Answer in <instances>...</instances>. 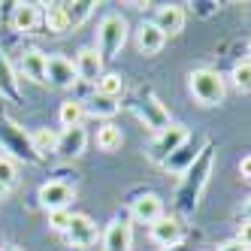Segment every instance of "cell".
<instances>
[{
	"label": "cell",
	"instance_id": "1",
	"mask_svg": "<svg viewBox=\"0 0 251 251\" xmlns=\"http://www.w3.org/2000/svg\"><path fill=\"white\" fill-rule=\"evenodd\" d=\"M212 146L206 142L200 157L194 160V164L185 170V178H182V185H178V194H176V206L182 209V212H194L197 209V200H200V194L209 182V173H212Z\"/></svg>",
	"mask_w": 251,
	"mask_h": 251
},
{
	"label": "cell",
	"instance_id": "2",
	"mask_svg": "<svg viewBox=\"0 0 251 251\" xmlns=\"http://www.w3.org/2000/svg\"><path fill=\"white\" fill-rule=\"evenodd\" d=\"M124 43H127V19L121 12H106L97 25V46L94 49L100 51L103 61H109V58H118Z\"/></svg>",
	"mask_w": 251,
	"mask_h": 251
},
{
	"label": "cell",
	"instance_id": "3",
	"mask_svg": "<svg viewBox=\"0 0 251 251\" xmlns=\"http://www.w3.org/2000/svg\"><path fill=\"white\" fill-rule=\"evenodd\" d=\"M188 88H191L194 100L200 106H218L224 100V94H227L224 76L218 73V70H209V67L194 70V73L188 76Z\"/></svg>",
	"mask_w": 251,
	"mask_h": 251
},
{
	"label": "cell",
	"instance_id": "4",
	"mask_svg": "<svg viewBox=\"0 0 251 251\" xmlns=\"http://www.w3.org/2000/svg\"><path fill=\"white\" fill-rule=\"evenodd\" d=\"M188 139H191L188 127H185V124H178V121H173L167 130L154 133L151 146H149V160H154V164H164V160H167L178 146H185Z\"/></svg>",
	"mask_w": 251,
	"mask_h": 251
},
{
	"label": "cell",
	"instance_id": "5",
	"mask_svg": "<svg viewBox=\"0 0 251 251\" xmlns=\"http://www.w3.org/2000/svg\"><path fill=\"white\" fill-rule=\"evenodd\" d=\"M136 115H139V121L146 124L149 130H154V133H160V130H167L170 127V112H167V106L160 103L154 94H146V97H139L136 100Z\"/></svg>",
	"mask_w": 251,
	"mask_h": 251
},
{
	"label": "cell",
	"instance_id": "6",
	"mask_svg": "<svg viewBox=\"0 0 251 251\" xmlns=\"http://www.w3.org/2000/svg\"><path fill=\"white\" fill-rule=\"evenodd\" d=\"M37 197H40V206L46 212H55V209H70V200H76V191L67 182H61V178H55V182L40 185Z\"/></svg>",
	"mask_w": 251,
	"mask_h": 251
},
{
	"label": "cell",
	"instance_id": "7",
	"mask_svg": "<svg viewBox=\"0 0 251 251\" xmlns=\"http://www.w3.org/2000/svg\"><path fill=\"white\" fill-rule=\"evenodd\" d=\"M67 242L73 245V248H91L94 242H97V224L88 218V215H82V212H73V221H70V227H67Z\"/></svg>",
	"mask_w": 251,
	"mask_h": 251
},
{
	"label": "cell",
	"instance_id": "8",
	"mask_svg": "<svg viewBox=\"0 0 251 251\" xmlns=\"http://www.w3.org/2000/svg\"><path fill=\"white\" fill-rule=\"evenodd\" d=\"M73 67H76L79 82H91V85H97V82H100V76H103V58H100V51H97L94 46L79 49V51H76Z\"/></svg>",
	"mask_w": 251,
	"mask_h": 251
},
{
	"label": "cell",
	"instance_id": "9",
	"mask_svg": "<svg viewBox=\"0 0 251 251\" xmlns=\"http://www.w3.org/2000/svg\"><path fill=\"white\" fill-rule=\"evenodd\" d=\"M46 82L55 85V88H73L79 82L73 61L64 58V55H49V61H46Z\"/></svg>",
	"mask_w": 251,
	"mask_h": 251
},
{
	"label": "cell",
	"instance_id": "10",
	"mask_svg": "<svg viewBox=\"0 0 251 251\" xmlns=\"http://www.w3.org/2000/svg\"><path fill=\"white\" fill-rule=\"evenodd\" d=\"M149 236H151V242L160 245V248H173V245L182 242L185 230H182V221H178V218L164 215V218H157V221L149 227Z\"/></svg>",
	"mask_w": 251,
	"mask_h": 251
},
{
	"label": "cell",
	"instance_id": "11",
	"mask_svg": "<svg viewBox=\"0 0 251 251\" xmlns=\"http://www.w3.org/2000/svg\"><path fill=\"white\" fill-rule=\"evenodd\" d=\"M130 218L136 224H154L157 218H164V200L157 194H139L136 200L130 203Z\"/></svg>",
	"mask_w": 251,
	"mask_h": 251
},
{
	"label": "cell",
	"instance_id": "12",
	"mask_svg": "<svg viewBox=\"0 0 251 251\" xmlns=\"http://www.w3.org/2000/svg\"><path fill=\"white\" fill-rule=\"evenodd\" d=\"M133 245V227L127 218H112L103 233V251H130Z\"/></svg>",
	"mask_w": 251,
	"mask_h": 251
},
{
	"label": "cell",
	"instance_id": "13",
	"mask_svg": "<svg viewBox=\"0 0 251 251\" xmlns=\"http://www.w3.org/2000/svg\"><path fill=\"white\" fill-rule=\"evenodd\" d=\"M85 146H88V133H85L82 124H79V127H64L58 133L55 154H61V157H82Z\"/></svg>",
	"mask_w": 251,
	"mask_h": 251
},
{
	"label": "cell",
	"instance_id": "14",
	"mask_svg": "<svg viewBox=\"0 0 251 251\" xmlns=\"http://www.w3.org/2000/svg\"><path fill=\"white\" fill-rule=\"evenodd\" d=\"M43 19V12H40V3H15L12 12H9V25L12 30H19V33H30V30H37Z\"/></svg>",
	"mask_w": 251,
	"mask_h": 251
},
{
	"label": "cell",
	"instance_id": "15",
	"mask_svg": "<svg viewBox=\"0 0 251 251\" xmlns=\"http://www.w3.org/2000/svg\"><path fill=\"white\" fill-rule=\"evenodd\" d=\"M167 43V33L160 30L154 22H142L136 27V49L142 51V55H157L160 49H164Z\"/></svg>",
	"mask_w": 251,
	"mask_h": 251
},
{
	"label": "cell",
	"instance_id": "16",
	"mask_svg": "<svg viewBox=\"0 0 251 251\" xmlns=\"http://www.w3.org/2000/svg\"><path fill=\"white\" fill-rule=\"evenodd\" d=\"M46 61H49V55H43L40 49H27L25 55H22V73H25V79L37 82V85H46Z\"/></svg>",
	"mask_w": 251,
	"mask_h": 251
},
{
	"label": "cell",
	"instance_id": "17",
	"mask_svg": "<svg viewBox=\"0 0 251 251\" xmlns=\"http://www.w3.org/2000/svg\"><path fill=\"white\" fill-rule=\"evenodd\" d=\"M154 25L167 33V37H176V33H182V27H185V9L182 6H160L157 9V15H154Z\"/></svg>",
	"mask_w": 251,
	"mask_h": 251
},
{
	"label": "cell",
	"instance_id": "18",
	"mask_svg": "<svg viewBox=\"0 0 251 251\" xmlns=\"http://www.w3.org/2000/svg\"><path fill=\"white\" fill-rule=\"evenodd\" d=\"M0 97H6L12 103L22 100V85H19V79H15V70L6 61L3 51H0Z\"/></svg>",
	"mask_w": 251,
	"mask_h": 251
},
{
	"label": "cell",
	"instance_id": "19",
	"mask_svg": "<svg viewBox=\"0 0 251 251\" xmlns=\"http://www.w3.org/2000/svg\"><path fill=\"white\" fill-rule=\"evenodd\" d=\"M197 157H200V151H197V149H194V142L188 139L185 146H178V149H176V151H173V154H170L160 167H164L167 173H185Z\"/></svg>",
	"mask_w": 251,
	"mask_h": 251
},
{
	"label": "cell",
	"instance_id": "20",
	"mask_svg": "<svg viewBox=\"0 0 251 251\" xmlns=\"http://www.w3.org/2000/svg\"><path fill=\"white\" fill-rule=\"evenodd\" d=\"M94 142H97V149H100V151H118V149H121V142H124V133H121L118 124L103 121L100 127H97V133H94Z\"/></svg>",
	"mask_w": 251,
	"mask_h": 251
},
{
	"label": "cell",
	"instance_id": "21",
	"mask_svg": "<svg viewBox=\"0 0 251 251\" xmlns=\"http://www.w3.org/2000/svg\"><path fill=\"white\" fill-rule=\"evenodd\" d=\"M27 142H30V149H33V154H37V157H46V154L55 151V146H58V133L49 130V127H33L30 136H27Z\"/></svg>",
	"mask_w": 251,
	"mask_h": 251
},
{
	"label": "cell",
	"instance_id": "22",
	"mask_svg": "<svg viewBox=\"0 0 251 251\" xmlns=\"http://www.w3.org/2000/svg\"><path fill=\"white\" fill-rule=\"evenodd\" d=\"M58 121L64 127H79L85 121V100H64L58 109Z\"/></svg>",
	"mask_w": 251,
	"mask_h": 251
},
{
	"label": "cell",
	"instance_id": "23",
	"mask_svg": "<svg viewBox=\"0 0 251 251\" xmlns=\"http://www.w3.org/2000/svg\"><path fill=\"white\" fill-rule=\"evenodd\" d=\"M43 25L49 33H67L70 30V22H67V12L61 3H49L46 12H43Z\"/></svg>",
	"mask_w": 251,
	"mask_h": 251
},
{
	"label": "cell",
	"instance_id": "24",
	"mask_svg": "<svg viewBox=\"0 0 251 251\" xmlns=\"http://www.w3.org/2000/svg\"><path fill=\"white\" fill-rule=\"evenodd\" d=\"M64 12H67V22H70V30L73 27H82L88 19H91V12H94V3L91 0H79V3H61Z\"/></svg>",
	"mask_w": 251,
	"mask_h": 251
},
{
	"label": "cell",
	"instance_id": "25",
	"mask_svg": "<svg viewBox=\"0 0 251 251\" xmlns=\"http://www.w3.org/2000/svg\"><path fill=\"white\" fill-rule=\"evenodd\" d=\"M118 112V103L109 97H100L94 94L91 100H85V115H94V118H112Z\"/></svg>",
	"mask_w": 251,
	"mask_h": 251
},
{
	"label": "cell",
	"instance_id": "26",
	"mask_svg": "<svg viewBox=\"0 0 251 251\" xmlns=\"http://www.w3.org/2000/svg\"><path fill=\"white\" fill-rule=\"evenodd\" d=\"M94 88H97V94H100V97L118 100V97L124 94V79H121V73H103L100 82H97Z\"/></svg>",
	"mask_w": 251,
	"mask_h": 251
},
{
	"label": "cell",
	"instance_id": "27",
	"mask_svg": "<svg viewBox=\"0 0 251 251\" xmlns=\"http://www.w3.org/2000/svg\"><path fill=\"white\" fill-rule=\"evenodd\" d=\"M230 79H233V85H236V91L251 94V58L248 61H239L236 67H233Z\"/></svg>",
	"mask_w": 251,
	"mask_h": 251
},
{
	"label": "cell",
	"instance_id": "28",
	"mask_svg": "<svg viewBox=\"0 0 251 251\" xmlns=\"http://www.w3.org/2000/svg\"><path fill=\"white\" fill-rule=\"evenodd\" d=\"M70 221H73V212H70V209H55V212H49V227L55 230V233H67Z\"/></svg>",
	"mask_w": 251,
	"mask_h": 251
},
{
	"label": "cell",
	"instance_id": "29",
	"mask_svg": "<svg viewBox=\"0 0 251 251\" xmlns=\"http://www.w3.org/2000/svg\"><path fill=\"white\" fill-rule=\"evenodd\" d=\"M15 178H19V173H15V164L9 154H0V185L3 188H12Z\"/></svg>",
	"mask_w": 251,
	"mask_h": 251
},
{
	"label": "cell",
	"instance_id": "30",
	"mask_svg": "<svg viewBox=\"0 0 251 251\" xmlns=\"http://www.w3.org/2000/svg\"><path fill=\"white\" fill-rule=\"evenodd\" d=\"M236 242H239L242 248H251V221H245V224L239 227V236H236Z\"/></svg>",
	"mask_w": 251,
	"mask_h": 251
},
{
	"label": "cell",
	"instance_id": "31",
	"mask_svg": "<svg viewBox=\"0 0 251 251\" xmlns=\"http://www.w3.org/2000/svg\"><path fill=\"white\" fill-rule=\"evenodd\" d=\"M239 176L245 178V182H251V154H245V157L239 160Z\"/></svg>",
	"mask_w": 251,
	"mask_h": 251
},
{
	"label": "cell",
	"instance_id": "32",
	"mask_svg": "<svg viewBox=\"0 0 251 251\" xmlns=\"http://www.w3.org/2000/svg\"><path fill=\"white\" fill-rule=\"evenodd\" d=\"M218 251H248V248H242L236 239H230V242H221V245H218Z\"/></svg>",
	"mask_w": 251,
	"mask_h": 251
},
{
	"label": "cell",
	"instance_id": "33",
	"mask_svg": "<svg viewBox=\"0 0 251 251\" xmlns=\"http://www.w3.org/2000/svg\"><path fill=\"white\" fill-rule=\"evenodd\" d=\"M242 212H245V221H251V200L245 203V209H242Z\"/></svg>",
	"mask_w": 251,
	"mask_h": 251
},
{
	"label": "cell",
	"instance_id": "34",
	"mask_svg": "<svg viewBox=\"0 0 251 251\" xmlns=\"http://www.w3.org/2000/svg\"><path fill=\"white\" fill-rule=\"evenodd\" d=\"M6 191H9V188H3V185H0V200H3V197H6Z\"/></svg>",
	"mask_w": 251,
	"mask_h": 251
},
{
	"label": "cell",
	"instance_id": "35",
	"mask_svg": "<svg viewBox=\"0 0 251 251\" xmlns=\"http://www.w3.org/2000/svg\"><path fill=\"white\" fill-rule=\"evenodd\" d=\"M6 251H22V248H15V245H12V248H6Z\"/></svg>",
	"mask_w": 251,
	"mask_h": 251
},
{
	"label": "cell",
	"instance_id": "36",
	"mask_svg": "<svg viewBox=\"0 0 251 251\" xmlns=\"http://www.w3.org/2000/svg\"><path fill=\"white\" fill-rule=\"evenodd\" d=\"M248 51H251V43H248Z\"/></svg>",
	"mask_w": 251,
	"mask_h": 251
}]
</instances>
